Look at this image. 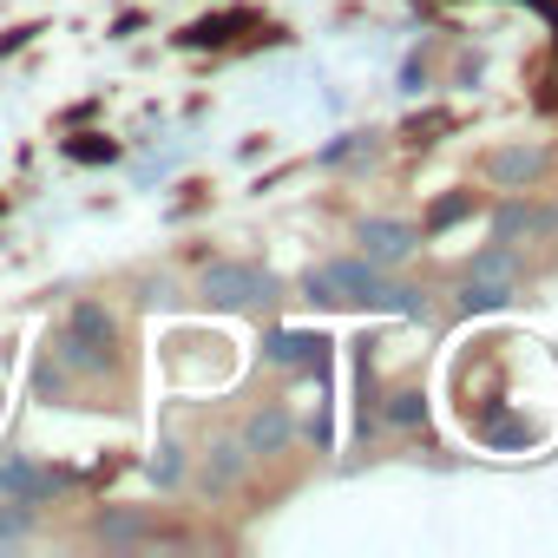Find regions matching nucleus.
<instances>
[{
    "label": "nucleus",
    "instance_id": "nucleus-10",
    "mask_svg": "<svg viewBox=\"0 0 558 558\" xmlns=\"http://www.w3.org/2000/svg\"><path fill=\"white\" fill-rule=\"evenodd\" d=\"M269 355H276V362H316V355H323V342H316V336H276V342H269Z\"/></svg>",
    "mask_w": 558,
    "mask_h": 558
},
{
    "label": "nucleus",
    "instance_id": "nucleus-15",
    "mask_svg": "<svg viewBox=\"0 0 558 558\" xmlns=\"http://www.w3.org/2000/svg\"><path fill=\"white\" fill-rule=\"evenodd\" d=\"M8 538H27V512H21V506L0 512V545H8Z\"/></svg>",
    "mask_w": 558,
    "mask_h": 558
},
{
    "label": "nucleus",
    "instance_id": "nucleus-14",
    "mask_svg": "<svg viewBox=\"0 0 558 558\" xmlns=\"http://www.w3.org/2000/svg\"><path fill=\"white\" fill-rule=\"evenodd\" d=\"M466 217V197H440L434 204V230H447V223H460Z\"/></svg>",
    "mask_w": 558,
    "mask_h": 558
},
{
    "label": "nucleus",
    "instance_id": "nucleus-9",
    "mask_svg": "<svg viewBox=\"0 0 558 558\" xmlns=\"http://www.w3.org/2000/svg\"><path fill=\"white\" fill-rule=\"evenodd\" d=\"M236 27H250V14H217V21H197V27L184 34V47H223Z\"/></svg>",
    "mask_w": 558,
    "mask_h": 558
},
{
    "label": "nucleus",
    "instance_id": "nucleus-16",
    "mask_svg": "<svg viewBox=\"0 0 558 558\" xmlns=\"http://www.w3.org/2000/svg\"><path fill=\"white\" fill-rule=\"evenodd\" d=\"M73 158H112V145L106 138H73Z\"/></svg>",
    "mask_w": 558,
    "mask_h": 558
},
{
    "label": "nucleus",
    "instance_id": "nucleus-3",
    "mask_svg": "<svg viewBox=\"0 0 558 558\" xmlns=\"http://www.w3.org/2000/svg\"><path fill=\"white\" fill-rule=\"evenodd\" d=\"M545 171H551L545 145H499V151H486V178L506 184V191H532Z\"/></svg>",
    "mask_w": 558,
    "mask_h": 558
},
{
    "label": "nucleus",
    "instance_id": "nucleus-2",
    "mask_svg": "<svg viewBox=\"0 0 558 558\" xmlns=\"http://www.w3.org/2000/svg\"><path fill=\"white\" fill-rule=\"evenodd\" d=\"M204 296H210V303H230V310H250V303H269L276 283H269V269L217 263V269H204Z\"/></svg>",
    "mask_w": 558,
    "mask_h": 558
},
{
    "label": "nucleus",
    "instance_id": "nucleus-6",
    "mask_svg": "<svg viewBox=\"0 0 558 558\" xmlns=\"http://www.w3.org/2000/svg\"><path fill=\"white\" fill-rule=\"evenodd\" d=\"M73 342H86V349H73V355H86V362H106V355H112V316H106L99 303H86V310L73 316Z\"/></svg>",
    "mask_w": 558,
    "mask_h": 558
},
{
    "label": "nucleus",
    "instance_id": "nucleus-1",
    "mask_svg": "<svg viewBox=\"0 0 558 558\" xmlns=\"http://www.w3.org/2000/svg\"><path fill=\"white\" fill-rule=\"evenodd\" d=\"M310 296L316 303H375V310H395V316H427V303L388 276L375 263H329V269H310Z\"/></svg>",
    "mask_w": 558,
    "mask_h": 558
},
{
    "label": "nucleus",
    "instance_id": "nucleus-13",
    "mask_svg": "<svg viewBox=\"0 0 558 558\" xmlns=\"http://www.w3.org/2000/svg\"><path fill=\"white\" fill-rule=\"evenodd\" d=\"M388 421H395V427H414V421H421V395H395Z\"/></svg>",
    "mask_w": 558,
    "mask_h": 558
},
{
    "label": "nucleus",
    "instance_id": "nucleus-12",
    "mask_svg": "<svg viewBox=\"0 0 558 558\" xmlns=\"http://www.w3.org/2000/svg\"><path fill=\"white\" fill-rule=\"evenodd\" d=\"M486 440H499V447H519V440H532V427H525V421H493V427H486Z\"/></svg>",
    "mask_w": 558,
    "mask_h": 558
},
{
    "label": "nucleus",
    "instance_id": "nucleus-7",
    "mask_svg": "<svg viewBox=\"0 0 558 558\" xmlns=\"http://www.w3.org/2000/svg\"><path fill=\"white\" fill-rule=\"evenodd\" d=\"M519 290L506 283V276H466V290H460V310H506Z\"/></svg>",
    "mask_w": 558,
    "mask_h": 558
},
{
    "label": "nucleus",
    "instance_id": "nucleus-8",
    "mask_svg": "<svg viewBox=\"0 0 558 558\" xmlns=\"http://www.w3.org/2000/svg\"><path fill=\"white\" fill-rule=\"evenodd\" d=\"M283 440H290V414H283V408H269V414L250 421V447H256V453H276Z\"/></svg>",
    "mask_w": 558,
    "mask_h": 558
},
{
    "label": "nucleus",
    "instance_id": "nucleus-11",
    "mask_svg": "<svg viewBox=\"0 0 558 558\" xmlns=\"http://www.w3.org/2000/svg\"><path fill=\"white\" fill-rule=\"evenodd\" d=\"M466 276H506V283H512V250H506V243H486Z\"/></svg>",
    "mask_w": 558,
    "mask_h": 558
},
{
    "label": "nucleus",
    "instance_id": "nucleus-4",
    "mask_svg": "<svg viewBox=\"0 0 558 558\" xmlns=\"http://www.w3.org/2000/svg\"><path fill=\"white\" fill-rule=\"evenodd\" d=\"M362 256L375 263V269H388V263H401L414 243H421V230L414 223H401V217H362Z\"/></svg>",
    "mask_w": 558,
    "mask_h": 558
},
{
    "label": "nucleus",
    "instance_id": "nucleus-5",
    "mask_svg": "<svg viewBox=\"0 0 558 558\" xmlns=\"http://www.w3.org/2000/svg\"><path fill=\"white\" fill-rule=\"evenodd\" d=\"M558 230V210L551 204H532V197H512V204H499V217H493V236L499 243H532V236H551Z\"/></svg>",
    "mask_w": 558,
    "mask_h": 558
}]
</instances>
